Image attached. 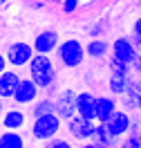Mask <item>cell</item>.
Returning a JSON list of instances; mask_svg holds the SVG:
<instances>
[{
	"label": "cell",
	"mask_w": 141,
	"mask_h": 148,
	"mask_svg": "<svg viewBox=\"0 0 141 148\" xmlns=\"http://www.w3.org/2000/svg\"><path fill=\"white\" fill-rule=\"evenodd\" d=\"M29 79L40 88V90H49V88H58V72L56 63L52 61L49 54H34L31 61L27 63Z\"/></svg>",
	"instance_id": "6da1fadb"
},
{
	"label": "cell",
	"mask_w": 141,
	"mask_h": 148,
	"mask_svg": "<svg viewBox=\"0 0 141 148\" xmlns=\"http://www.w3.org/2000/svg\"><path fill=\"white\" fill-rule=\"evenodd\" d=\"M29 126V137L38 141V144H45L47 139L61 135V128H63V121L58 119L54 112L49 114H40V117H34V119L27 123Z\"/></svg>",
	"instance_id": "7a4b0ae2"
},
{
	"label": "cell",
	"mask_w": 141,
	"mask_h": 148,
	"mask_svg": "<svg viewBox=\"0 0 141 148\" xmlns=\"http://www.w3.org/2000/svg\"><path fill=\"white\" fill-rule=\"evenodd\" d=\"M54 54H56L58 63L63 65L65 70H76V67H81L83 61L87 58V56H85V45L78 40V38H65V40H61Z\"/></svg>",
	"instance_id": "3957f363"
},
{
	"label": "cell",
	"mask_w": 141,
	"mask_h": 148,
	"mask_svg": "<svg viewBox=\"0 0 141 148\" xmlns=\"http://www.w3.org/2000/svg\"><path fill=\"white\" fill-rule=\"evenodd\" d=\"M96 121H85L81 117H69L67 121H63V128H65L67 137L72 139V141H92L94 135H96Z\"/></svg>",
	"instance_id": "277c9868"
},
{
	"label": "cell",
	"mask_w": 141,
	"mask_h": 148,
	"mask_svg": "<svg viewBox=\"0 0 141 148\" xmlns=\"http://www.w3.org/2000/svg\"><path fill=\"white\" fill-rule=\"evenodd\" d=\"M36 54L31 43H25V40H14L7 45L5 49V58H7V65L14 67V70H22L27 67V63L31 61V56Z\"/></svg>",
	"instance_id": "5b68a950"
},
{
	"label": "cell",
	"mask_w": 141,
	"mask_h": 148,
	"mask_svg": "<svg viewBox=\"0 0 141 148\" xmlns=\"http://www.w3.org/2000/svg\"><path fill=\"white\" fill-rule=\"evenodd\" d=\"M74 97H76L74 88H61L52 97L54 99V114L61 121H67L69 117H74Z\"/></svg>",
	"instance_id": "8992f818"
},
{
	"label": "cell",
	"mask_w": 141,
	"mask_h": 148,
	"mask_svg": "<svg viewBox=\"0 0 141 148\" xmlns=\"http://www.w3.org/2000/svg\"><path fill=\"white\" fill-rule=\"evenodd\" d=\"M74 114L85 121H96V94L92 90H81L74 97Z\"/></svg>",
	"instance_id": "52a82bcc"
},
{
	"label": "cell",
	"mask_w": 141,
	"mask_h": 148,
	"mask_svg": "<svg viewBox=\"0 0 141 148\" xmlns=\"http://www.w3.org/2000/svg\"><path fill=\"white\" fill-rule=\"evenodd\" d=\"M38 97H40V88H38L29 76H22L20 83H18V88L14 90V94H11L9 101H14L18 108H22V106H31Z\"/></svg>",
	"instance_id": "ba28073f"
},
{
	"label": "cell",
	"mask_w": 141,
	"mask_h": 148,
	"mask_svg": "<svg viewBox=\"0 0 141 148\" xmlns=\"http://www.w3.org/2000/svg\"><path fill=\"white\" fill-rule=\"evenodd\" d=\"M58 43H61V36H58L56 29H43V32H38L34 40H31V47H34V52L36 54H54L56 52Z\"/></svg>",
	"instance_id": "9c48e42d"
},
{
	"label": "cell",
	"mask_w": 141,
	"mask_h": 148,
	"mask_svg": "<svg viewBox=\"0 0 141 148\" xmlns=\"http://www.w3.org/2000/svg\"><path fill=\"white\" fill-rule=\"evenodd\" d=\"M27 123H29L27 112L22 110V108H18V106H11L7 110H2V114H0L2 130H25Z\"/></svg>",
	"instance_id": "30bf717a"
},
{
	"label": "cell",
	"mask_w": 141,
	"mask_h": 148,
	"mask_svg": "<svg viewBox=\"0 0 141 148\" xmlns=\"http://www.w3.org/2000/svg\"><path fill=\"white\" fill-rule=\"evenodd\" d=\"M103 126L108 128V132H110L112 137H119V139H121L123 135H128V132H130V112L116 108V110L112 112V117L105 121Z\"/></svg>",
	"instance_id": "8fae6325"
},
{
	"label": "cell",
	"mask_w": 141,
	"mask_h": 148,
	"mask_svg": "<svg viewBox=\"0 0 141 148\" xmlns=\"http://www.w3.org/2000/svg\"><path fill=\"white\" fill-rule=\"evenodd\" d=\"M134 54H137V47L132 45L130 36H116L112 40V45H110V56L121 58L125 63H130L132 58H134Z\"/></svg>",
	"instance_id": "7c38bea8"
},
{
	"label": "cell",
	"mask_w": 141,
	"mask_h": 148,
	"mask_svg": "<svg viewBox=\"0 0 141 148\" xmlns=\"http://www.w3.org/2000/svg\"><path fill=\"white\" fill-rule=\"evenodd\" d=\"M20 79H22V74H20V70H5V72L0 74V99H5V101H9L11 94H14V90L18 88Z\"/></svg>",
	"instance_id": "4fadbf2b"
},
{
	"label": "cell",
	"mask_w": 141,
	"mask_h": 148,
	"mask_svg": "<svg viewBox=\"0 0 141 148\" xmlns=\"http://www.w3.org/2000/svg\"><path fill=\"white\" fill-rule=\"evenodd\" d=\"M119 108V99L112 94H96V121L105 123L112 117V112Z\"/></svg>",
	"instance_id": "5bb4252c"
},
{
	"label": "cell",
	"mask_w": 141,
	"mask_h": 148,
	"mask_svg": "<svg viewBox=\"0 0 141 148\" xmlns=\"http://www.w3.org/2000/svg\"><path fill=\"white\" fill-rule=\"evenodd\" d=\"M132 81H134V76H132V74L110 72V76H108V92L119 99V97H123V94H125V90L130 88Z\"/></svg>",
	"instance_id": "9a60e30c"
},
{
	"label": "cell",
	"mask_w": 141,
	"mask_h": 148,
	"mask_svg": "<svg viewBox=\"0 0 141 148\" xmlns=\"http://www.w3.org/2000/svg\"><path fill=\"white\" fill-rule=\"evenodd\" d=\"M85 56H90L94 61L108 58V56H110V43H108L103 36L101 38H90V43L85 45Z\"/></svg>",
	"instance_id": "2e32d148"
},
{
	"label": "cell",
	"mask_w": 141,
	"mask_h": 148,
	"mask_svg": "<svg viewBox=\"0 0 141 148\" xmlns=\"http://www.w3.org/2000/svg\"><path fill=\"white\" fill-rule=\"evenodd\" d=\"M27 137L25 130H2L0 132V148H25Z\"/></svg>",
	"instance_id": "e0dca14e"
},
{
	"label": "cell",
	"mask_w": 141,
	"mask_h": 148,
	"mask_svg": "<svg viewBox=\"0 0 141 148\" xmlns=\"http://www.w3.org/2000/svg\"><path fill=\"white\" fill-rule=\"evenodd\" d=\"M96 123H99V121H96ZM92 141L96 144V148H119V141H121V139L112 137L103 123H99V126H96V135H94Z\"/></svg>",
	"instance_id": "ac0fdd59"
},
{
	"label": "cell",
	"mask_w": 141,
	"mask_h": 148,
	"mask_svg": "<svg viewBox=\"0 0 141 148\" xmlns=\"http://www.w3.org/2000/svg\"><path fill=\"white\" fill-rule=\"evenodd\" d=\"M29 112H27V117H40V114H49V112H54V99L52 97H38L36 101L31 103V106H27Z\"/></svg>",
	"instance_id": "d6986e66"
},
{
	"label": "cell",
	"mask_w": 141,
	"mask_h": 148,
	"mask_svg": "<svg viewBox=\"0 0 141 148\" xmlns=\"http://www.w3.org/2000/svg\"><path fill=\"white\" fill-rule=\"evenodd\" d=\"M105 27H108V23L101 20V18H96V20H92V23L85 25V34L90 38H101L105 34Z\"/></svg>",
	"instance_id": "ffe728a7"
},
{
	"label": "cell",
	"mask_w": 141,
	"mask_h": 148,
	"mask_svg": "<svg viewBox=\"0 0 141 148\" xmlns=\"http://www.w3.org/2000/svg\"><path fill=\"white\" fill-rule=\"evenodd\" d=\"M108 70L110 72H121V74H132L130 63H125L121 58H114V56H108Z\"/></svg>",
	"instance_id": "44dd1931"
},
{
	"label": "cell",
	"mask_w": 141,
	"mask_h": 148,
	"mask_svg": "<svg viewBox=\"0 0 141 148\" xmlns=\"http://www.w3.org/2000/svg\"><path fill=\"white\" fill-rule=\"evenodd\" d=\"M119 148H141V130L123 135L121 141H119Z\"/></svg>",
	"instance_id": "7402d4cb"
},
{
	"label": "cell",
	"mask_w": 141,
	"mask_h": 148,
	"mask_svg": "<svg viewBox=\"0 0 141 148\" xmlns=\"http://www.w3.org/2000/svg\"><path fill=\"white\" fill-rule=\"evenodd\" d=\"M43 148H76V146L72 144V139H65V137H61V135H56V137L47 139L45 144H43Z\"/></svg>",
	"instance_id": "603a6c76"
},
{
	"label": "cell",
	"mask_w": 141,
	"mask_h": 148,
	"mask_svg": "<svg viewBox=\"0 0 141 148\" xmlns=\"http://www.w3.org/2000/svg\"><path fill=\"white\" fill-rule=\"evenodd\" d=\"M130 40H132V45L137 47V52H141V16H137V18H134V23H132Z\"/></svg>",
	"instance_id": "cb8c5ba5"
},
{
	"label": "cell",
	"mask_w": 141,
	"mask_h": 148,
	"mask_svg": "<svg viewBox=\"0 0 141 148\" xmlns=\"http://www.w3.org/2000/svg\"><path fill=\"white\" fill-rule=\"evenodd\" d=\"M81 7H83V2H81V0H63V2H61V11H63L65 16L76 14Z\"/></svg>",
	"instance_id": "d4e9b609"
},
{
	"label": "cell",
	"mask_w": 141,
	"mask_h": 148,
	"mask_svg": "<svg viewBox=\"0 0 141 148\" xmlns=\"http://www.w3.org/2000/svg\"><path fill=\"white\" fill-rule=\"evenodd\" d=\"M130 70H132V76H134V79L141 76V52H137L134 58L130 61Z\"/></svg>",
	"instance_id": "484cf974"
},
{
	"label": "cell",
	"mask_w": 141,
	"mask_h": 148,
	"mask_svg": "<svg viewBox=\"0 0 141 148\" xmlns=\"http://www.w3.org/2000/svg\"><path fill=\"white\" fill-rule=\"evenodd\" d=\"M7 67H9V65H7V58H5V52H0V74L5 72Z\"/></svg>",
	"instance_id": "4316f807"
},
{
	"label": "cell",
	"mask_w": 141,
	"mask_h": 148,
	"mask_svg": "<svg viewBox=\"0 0 141 148\" xmlns=\"http://www.w3.org/2000/svg\"><path fill=\"white\" fill-rule=\"evenodd\" d=\"M78 148H96V144H94V141H83Z\"/></svg>",
	"instance_id": "83f0119b"
},
{
	"label": "cell",
	"mask_w": 141,
	"mask_h": 148,
	"mask_svg": "<svg viewBox=\"0 0 141 148\" xmlns=\"http://www.w3.org/2000/svg\"><path fill=\"white\" fill-rule=\"evenodd\" d=\"M31 7H36V9H43V7H45V2H31Z\"/></svg>",
	"instance_id": "f1b7e54d"
},
{
	"label": "cell",
	"mask_w": 141,
	"mask_h": 148,
	"mask_svg": "<svg viewBox=\"0 0 141 148\" xmlns=\"http://www.w3.org/2000/svg\"><path fill=\"white\" fill-rule=\"evenodd\" d=\"M2 110H5V99H0V114H2Z\"/></svg>",
	"instance_id": "f546056e"
},
{
	"label": "cell",
	"mask_w": 141,
	"mask_h": 148,
	"mask_svg": "<svg viewBox=\"0 0 141 148\" xmlns=\"http://www.w3.org/2000/svg\"><path fill=\"white\" fill-rule=\"evenodd\" d=\"M7 2H9V0H0V5H7Z\"/></svg>",
	"instance_id": "4dcf8cb0"
},
{
	"label": "cell",
	"mask_w": 141,
	"mask_h": 148,
	"mask_svg": "<svg viewBox=\"0 0 141 148\" xmlns=\"http://www.w3.org/2000/svg\"><path fill=\"white\" fill-rule=\"evenodd\" d=\"M25 148H31V146H29V144H27V146H25Z\"/></svg>",
	"instance_id": "1f68e13d"
},
{
	"label": "cell",
	"mask_w": 141,
	"mask_h": 148,
	"mask_svg": "<svg viewBox=\"0 0 141 148\" xmlns=\"http://www.w3.org/2000/svg\"><path fill=\"white\" fill-rule=\"evenodd\" d=\"M139 2H141V0H139Z\"/></svg>",
	"instance_id": "d6a6232c"
},
{
	"label": "cell",
	"mask_w": 141,
	"mask_h": 148,
	"mask_svg": "<svg viewBox=\"0 0 141 148\" xmlns=\"http://www.w3.org/2000/svg\"><path fill=\"white\" fill-rule=\"evenodd\" d=\"M139 79H141V76H139Z\"/></svg>",
	"instance_id": "836d02e7"
}]
</instances>
